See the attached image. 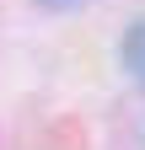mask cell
Wrapping results in <instances>:
<instances>
[{
  "label": "cell",
  "instance_id": "obj_1",
  "mask_svg": "<svg viewBox=\"0 0 145 150\" xmlns=\"http://www.w3.org/2000/svg\"><path fill=\"white\" fill-rule=\"evenodd\" d=\"M124 64H129V70L140 75V81H145V22H140L129 38H124Z\"/></svg>",
  "mask_w": 145,
  "mask_h": 150
}]
</instances>
